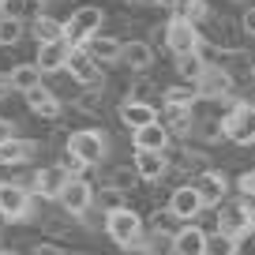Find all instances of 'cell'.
Wrapping results in <instances>:
<instances>
[{"instance_id": "6da1fadb", "label": "cell", "mask_w": 255, "mask_h": 255, "mask_svg": "<svg viewBox=\"0 0 255 255\" xmlns=\"http://www.w3.org/2000/svg\"><path fill=\"white\" fill-rule=\"evenodd\" d=\"M105 233H109V240L117 248H124V252H143V218L135 214L131 207L117 210V214H105Z\"/></svg>"}, {"instance_id": "7a4b0ae2", "label": "cell", "mask_w": 255, "mask_h": 255, "mask_svg": "<svg viewBox=\"0 0 255 255\" xmlns=\"http://www.w3.org/2000/svg\"><path fill=\"white\" fill-rule=\"evenodd\" d=\"M102 23H105V11L98 4H83L64 19V38H68V45L83 49L94 34H102Z\"/></svg>"}, {"instance_id": "3957f363", "label": "cell", "mask_w": 255, "mask_h": 255, "mask_svg": "<svg viewBox=\"0 0 255 255\" xmlns=\"http://www.w3.org/2000/svg\"><path fill=\"white\" fill-rule=\"evenodd\" d=\"M68 154H75V158L83 161V169H94V165H102L105 154H109V139H105V131H98V128H79V131L68 135Z\"/></svg>"}, {"instance_id": "277c9868", "label": "cell", "mask_w": 255, "mask_h": 255, "mask_svg": "<svg viewBox=\"0 0 255 255\" xmlns=\"http://www.w3.org/2000/svg\"><path fill=\"white\" fill-rule=\"evenodd\" d=\"M222 135L237 146H255V105L252 102H237L229 113L222 117Z\"/></svg>"}, {"instance_id": "5b68a950", "label": "cell", "mask_w": 255, "mask_h": 255, "mask_svg": "<svg viewBox=\"0 0 255 255\" xmlns=\"http://www.w3.org/2000/svg\"><path fill=\"white\" fill-rule=\"evenodd\" d=\"M0 218L4 222H26V218H34V195L19 180H0Z\"/></svg>"}, {"instance_id": "8992f818", "label": "cell", "mask_w": 255, "mask_h": 255, "mask_svg": "<svg viewBox=\"0 0 255 255\" xmlns=\"http://www.w3.org/2000/svg\"><path fill=\"white\" fill-rule=\"evenodd\" d=\"M218 233H229V237H237V240L252 237L255 233V207L244 203V199L225 203V207L218 210Z\"/></svg>"}, {"instance_id": "52a82bcc", "label": "cell", "mask_w": 255, "mask_h": 255, "mask_svg": "<svg viewBox=\"0 0 255 255\" xmlns=\"http://www.w3.org/2000/svg\"><path fill=\"white\" fill-rule=\"evenodd\" d=\"M199 45H203V34H199V26L191 23V19H180V15H173L165 23V49L173 56H184V53H199Z\"/></svg>"}, {"instance_id": "ba28073f", "label": "cell", "mask_w": 255, "mask_h": 255, "mask_svg": "<svg viewBox=\"0 0 255 255\" xmlns=\"http://www.w3.org/2000/svg\"><path fill=\"white\" fill-rule=\"evenodd\" d=\"M68 75H72L83 90H105V72H102V64H98L87 49H72V56H68Z\"/></svg>"}, {"instance_id": "9c48e42d", "label": "cell", "mask_w": 255, "mask_h": 255, "mask_svg": "<svg viewBox=\"0 0 255 255\" xmlns=\"http://www.w3.org/2000/svg\"><path fill=\"white\" fill-rule=\"evenodd\" d=\"M94 195H98V191L90 188L87 176H72V180H68V188L60 191V199H56V203H60V207L68 210L72 218H83L87 210H94Z\"/></svg>"}, {"instance_id": "30bf717a", "label": "cell", "mask_w": 255, "mask_h": 255, "mask_svg": "<svg viewBox=\"0 0 255 255\" xmlns=\"http://www.w3.org/2000/svg\"><path fill=\"white\" fill-rule=\"evenodd\" d=\"M233 72L225 68V64H210L207 72H203V79L195 83V90H199V98H210V102H218V98H229L233 94Z\"/></svg>"}, {"instance_id": "8fae6325", "label": "cell", "mask_w": 255, "mask_h": 255, "mask_svg": "<svg viewBox=\"0 0 255 255\" xmlns=\"http://www.w3.org/2000/svg\"><path fill=\"white\" fill-rule=\"evenodd\" d=\"M68 180H72V173L60 165H49V169H38V173L30 176V184L26 188L38 195V199H60V191L68 188Z\"/></svg>"}, {"instance_id": "7c38bea8", "label": "cell", "mask_w": 255, "mask_h": 255, "mask_svg": "<svg viewBox=\"0 0 255 255\" xmlns=\"http://www.w3.org/2000/svg\"><path fill=\"white\" fill-rule=\"evenodd\" d=\"M169 210H173L180 222H191V218H199L203 210H207V203H203L199 188H191V184H184V188H173V195H169L165 203Z\"/></svg>"}, {"instance_id": "4fadbf2b", "label": "cell", "mask_w": 255, "mask_h": 255, "mask_svg": "<svg viewBox=\"0 0 255 255\" xmlns=\"http://www.w3.org/2000/svg\"><path fill=\"white\" fill-rule=\"evenodd\" d=\"M72 49H75V45H68V38H64V41H49V45H38L34 64L41 68V75L68 72V56H72Z\"/></svg>"}, {"instance_id": "5bb4252c", "label": "cell", "mask_w": 255, "mask_h": 255, "mask_svg": "<svg viewBox=\"0 0 255 255\" xmlns=\"http://www.w3.org/2000/svg\"><path fill=\"white\" fill-rule=\"evenodd\" d=\"M26 98V109L34 113V117H41V120H60V98L53 94V90L45 87V83H41V87H34L30 94H23Z\"/></svg>"}, {"instance_id": "9a60e30c", "label": "cell", "mask_w": 255, "mask_h": 255, "mask_svg": "<svg viewBox=\"0 0 255 255\" xmlns=\"http://www.w3.org/2000/svg\"><path fill=\"white\" fill-rule=\"evenodd\" d=\"M135 173H139V180H161V176L169 173V154L165 150H135Z\"/></svg>"}, {"instance_id": "2e32d148", "label": "cell", "mask_w": 255, "mask_h": 255, "mask_svg": "<svg viewBox=\"0 0 255 255\" xmlns=\"http://www.w3.org/2000/svg\"><path fill=\"white\" fill-rule=\"evenodd\" d=\"M120 64H128L131 72H150V68H154V45L143 41V38L124 41V56H120Z\"/></svg>"}, {"instance_id": "e0dca14e", "label": "cell", "mask_w": 255, "mask_h": 255, "mask_svg": "<svg viewBox=\"0 0 255 255\" xmlns=\"http://www.w3.org/2000/svg\"><path fill=\"white\" fill-rule=\"evenodd\" d=\"M120 124L139 131V128H146V124H158V109H154L150 102H124L120 105Z\"/></svg>"}, {"instance_id": "ac0fdd59", "label": "cell", "mask_w": 255, "mask_h": 255, "mask_svg": "<svg viewBox=\"0 0 255 255\" xmlns=\"http://www.w3.org/2000/svg\"><path fill=\"white\" fill-rule=\"evenodd\" d=\"M199 195L207 207H218V203H225V191H229V180H225L222 173H214V169H203L199 173Z\"/></svg>"}, {"instance_id": "d6986e66", "label": "cell", "mask_w": 255, "mask_h": 255, "mask_svg": "<svg viewBox=\"0 0 255 255\" xmlns=\"http://www.w3.org/2000/svg\"><path fill=\"white\" fill-rule=\"evenodd\" d=\"M83 49H87V53L94 56L98 64H117L120 56H124V41L109 38V34H94V38H90Z\"/></svg>"}, {"instance_id": "ffe728a7", "label": "cell", "mask_w": 255, "mask_h": 255, "mask_svg": "<svg viewBox=\"0 0 255 255\" xmlns=\"http://www.w3.org/2000/svg\"><path fill=\"white\" fill-rule=\"evenodd\" d=\"M131 143H135V150H165L169 146V128L161 124H146V128H139V131H131Z\"/></svg>"}, {"instance_id": "44dd1931", "label": "cell", "mask_w": 255, "mask_h": 255, "mask_svg": "<svg viewBox=\"0 0 255 255\" xmlns=\"http://www.w3.org/2000/svg\"><path fill=\"white\" fill-rule=\"evenodd\" d=\"M34 154H38V143L15 135L11 143L0 146V165H26V161H34Z\"/></svg>"}, {"instance_id": "7402d4cb", "label": "cell", "mask_w": 255, "mask_h": 255, "mask_svg": "<svg viewBox=\"0 0 255 255\" xmlns=\"http://www.w3.org/2000/svg\"><path fill=\"white\" fill-rule=\"evenodd\" d=\"M176 255H207V229L199 225H180L176 233Z\"/></svg>"}, {"instance_id": "603a6c76", "label": "cell", "mask_w": 255, "mask_h": 255, "mask_svg": "<svg viewBox=\"0 0 255 255\" xmlns=\"http://www.w3.org/2000/svg\"><path fill=\"white\" fill-rule=\"evenodd\" d=\"M30 34H34V41H38V45L64 41V23H60V19H53L49 11H38V15H34V23H30Z\"/></svg>"}, {"instance_id": "cb8c5ba5", "label": "cell", "mask_w": 255, "mask_h": 255, "mask_svg": "<svg viewBox=\"0 0 255 255\" xmlns=\"http://www.w3.org/2000/svg\"><path fill=\"white\" fill-rule=\"evenodd\" d=\"M173 64H176V75H180V83H199V79H203V72L210 68V64L203 60L199 53H184V56H173Z\"/></svg>"}, {"instance_id": "d4e9b609", "label": "cell", "mask_w": 255, "mask_h": 255, "mask_svg": "<svg viewBox=\"0 0 255 255\" xmlns=\"http://www.w3.org/2000/svg\"><path fill=\"white\" fill-rule=\"evenodd\" d=\"M161 124L169 128V135H188L191 131V124H195V117H191V109L188 105H165V120Z\"/></svg>"}, {"instance_id": "484cf974", "label": "cell", "mask_w": 255, "mask_h": 255, "mask_svg": "<svg viewBox=\"0 0 255 255\" xmlns=\"http://www.w3.org/2000/svg\"><path fill=\"white\" fill-rule=\"evenodd\" d=\"M8 75H11V87H15L19 94H30L34 87H41V68L38 64H15Z\"/></svg>"}, {"instance_id": "4316f807", "label": "cell", "mask_w": 255, "mask_h": 255, "mask_svg": "<svg viewBox=\"0 0 255 255\" xmlns=\"http://www.w3.org/2000/svg\"><path fill=\"white\" fill-rule=\"evenodd\" d=\"M161 102L165 105H195L199 102V90H195V83H173V87H165L161 90Z\"/></svg>"}, {"instance_id": "83f0119b", "label": "cell", "mask_w": 255, "mask_h": 255, "mask_svg": "<svg viewBox=\"0 0 255 255\" xmlns=\"http://www.w3.org/2000/svg\"><path fill=\"white\" fill-rule=\"evenodd\" d=\"M143 255H176V237L173 233H146Z\"/></svg>"}, {"instance_id": "f1b7e54d", "label": "cell", "mask_w": 255, "mask_h": 255, "mask_svg": "<svg viewBox=\"0 0 255 255\" xmlns=\"http://www.w3.org/2000/svg\"><path fill=\"white\" fill-rule=\"evenodd\" d=\"M207 255H240V240L229 233H207Z\"/></svg>"}, {"instance_id": "f546056e", "label": "cell", "mask_w": 255, "mask_h": 255, "mask_svg": "<svg viewBox=\"0 0 255 255\" xmlns=\"http://www.w3.org/2000/svg\"><path fill=\"white\" fill-rule=\"evenodd\" d=\"M139 184V173H135V165H113L109 169V188H117V191H131Z\"/></svg>"}, {"instance_id": "4dcf8cb0", "label": "cell", "mask_w": 255, "mask_h": 255, "mask_svg": "<svg viewBox=\"0 0 255 255\" xmlns=\"http://www.w3.org/2000/svg\"><path fill=\"white\" fill-rule=\"evenodd\" d=\"M94 207L102 210V214H117V210H124V191H117V188L105 184V188L94 195Z\"/></svg>"}, {"instance_id": "1f68e13d", "label": "cell", "mask_w": 255, "mask_h": 255, "mask_svg": "<svg viewBox=\"0 0 255 255\" xmlns=\"http://www.w3.org/2000/svg\"><path fill=\"white\" fill-rule=\"evenodd\" d=\"M23 34H26L23 19H0V45H4V49L19 45V41H23Z\"/></svg>"}, {"instance_id": "d6a6232c", "label": "cell", "mask_w": 255, "mask_h": 255, "mask_svg": "<svg viewBox=\"0 0 255 255\" xmlns=\"http://www.w3.org/2000/svg\"><path fill=\"white\" fill-rule=\"evenodd\" d=\"M146 233H173V237H176V233H180V218H176L173 214V210H158V214H154L150 218V225H146Z\"/></svg>"}, {"instance_id": "836d02e7", "label": "cell", "mask_w": 255, "mask_h": 255, "mask_svg": "<svg viewBox=\"0 0 255 255\" xmlns=\"http://www.w3.org/2000/svg\"><path fill=\"white\" fill-rule=\"evenodd\" d=\"M34 0H0V19H26V8Z\"/></svg>"}, {"instance_id": "e575fe53", "label": "cell", "mask_w": 255, "mask_h": 255, "mask_svg": "<svg viewBox=\"0 0 255 255\" xmlns=\"http://www.w3.org/2000/svg\"><path fill=\"white\" fill-rule=\"evenodd\" d=\"M75 109L79 113H98L102 109V90H83V94L75 98Z\"/></svg>"}, {"instance_id": "d590c367", "label": "cell", "mask_w": 255, "mask_h": 255, "mask_svg": "<svg viewBox=\"0 0 255 255\" xmlns=\"http://www.w3.org/2000/svg\"><path fill=\"white\" fill-rule=\"evenodd\" d=\"M150 94H154L150 79H139V83H131V90H128L124 102H150Z\"/></svg>"}, {"instance_id": "8d00e7d4", "label": "cell", "mask_w": 255, "mask_h": 255, "mask_svg": "<svg viewBox=\"0 0 255 255\" xmlns=\"http://www.w3.org/2000/svg\"><path fill=\"white\" fill-rule=\"evenodd\" d=\"M240 195H244V199H255V169H248V173L240 176Z\"/></svg>"}, {"instance_id": "74e56055", "label": "cell", "mask_w": 255, "mask_h": 255, "mask_svg": "<svg viewBox=\"0 0 255 255\" xmlns=\"http://www.w3.org/2000/svg\"><path fill=\"white\" fill-rule=\"evenodd\" d=\"M11 139H15V124L0 117V146H4V143H11Z\"/></svg>"}, {"instance_id": "f35d334b", "label": "cell", "mask_w": 255, "mask_h": 255, "mask_svg": "<svg viewBox=\"0 0 255 255\" xmlns=\"http://www.w3.org/2000/svg\"><path fill=\"white\" fill-rule=\"evenodd\" d=\"M240 30L255 38V8H248V11H244V19H240Z\"/></svg>"}, {"instance_id": "ab89813d", "label": "cell", "mask_w": 255, "mask_h": 255, "mask_svg": "<svg viewBox=\"0 0 255 255\" xmlns=\"http://www.w3.org/2000/svg\"><path fill=\"white\" fill-rule=\"evenodd\" d=\"M11 90H15V87H11V75L0 72V102H4V98H11Z\"/></svg>"}, {"instance_id": "60d3db41", "label": "cell", "mask_w": 255, "mask_h": 255, "mask_svg": "<svg viewBox=\"0 0 255 255\" xmlns=\"http://www.w3.org/2000/svg\"><path fill=\"white\" fill-rule=\"evenodd\" d=\"M30 255H64V252H60L56 244H38V248H34Z\"/></svg>"}, {"instance_id": "b9f144b4", "label": "cell", "mask_w": 255, "mask_h": 255, "mask_svg": "<svg viewBox=\"0 0 255 255\" xmlns=\"http://www.w3.org/2000/svg\"><path fill=\"white\" fill-rule=\"evenodd\" d=\"M34 4H45V0H34Z\"/></svg>"}, {"instance_id": "7bdbcfd3", "label": "cell", "mask_w": 255, "mask_h": 255, "mask_svg": "<svg viewBox=\"0 0 255 255\" xmlns=\"http://www.w3.org/2000/svg\"><path fill=\"white\" fill-rule=\"evenodd\" d=\"M0 255H11V252H0Z\"/></svg>"}]
</instances>
